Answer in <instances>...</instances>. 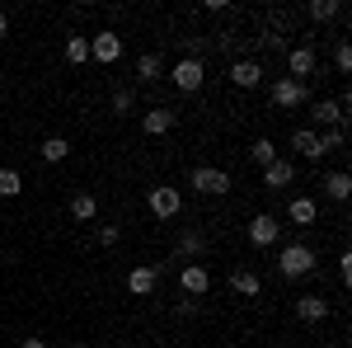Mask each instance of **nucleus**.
Instances as JSON below:
<instances>
[{"label": "nucleus", "instance_id": "f257e3e1", "mask_svg": "<svg viewBox=\"0 0 352 348\" xmlns=\"http://www.w3.org/2000/svg\"><path fill=\"white\" fill-rule=\"evenodd\" d=\"M315 264H320V259H315V249H310V245H287V249L277 254V273H282L287 283L310 278V273H315Z\"/></svg>", "mask_w": 352, "mask_h": 348}, {"label": "nucleus", "instance_id": "f03ea898", "mask_svg": "<svg viewBox=\"0 0 352 348\" xmlns=\"http://www.w3.org/2000/svg\"><path fill=\"white\" fill-rule=\"evenodd\" d=\"M146 207H151V216L155 221H174V216L184 212V193L169 184H155L151 193H146Z\"/></svg>", "mask_w": 352, "mask_h": 348}, {"label": "nucleus", "instance_id": "7ed1b4c3", "mask_svg": "<svg viewBox=\"0 0 352 348\" xmlns=\"http://www.w3.org/2000/svg\"><path fill=\"white\" fill-rule=\"evenodd\" d=\"M174 90H184V94H192V90H202V81H207V66H202V57H184V61H174Z\"/></svg>", "mask_w": 352, "mask_h": 348}, {"label": "nucleus", "instance_id": "20e7f679", "mask_svg": "<svg viewBox=\"0 0 352 348\" xmlns=\"http://www.w3.org/2000/svg\"><path fill=\"white\" fill-rule=\"evenodd\" d=\"M188 184L197 188V193H207V198H221V193H230V174L217 170V165H197Z\"/></svg>", "mask_w": 352, "mask_h": 348}, {"label": "nucleus", "instance_id": "39448f33", "mask_svg": "<svg viewBox=\"0 0 352 348\" xmlns=\"http://www.w3.org/2000/svg\"><path fill=\"white\" fill-rule=\"evenodd\" d=\"M122 57V38L113 33V28H99L94 38H89V61H99V66H113Z\"/></svg>", "mask_w": 352, "mask_h": 348}, {"label": "nucleus", "instance_id": "423d86ee", "mask_svg": "<svg viewBox=\"0 0 352 348\" xmlns=\"http://www.w3.org/2000/svg\"><path fill=\"white\" fill-rule=\"evenodd\" d=\"M277 236H282V221L268 212H258L254 221H249V245L254 249H268V245H277Z\"/></svg>", "mask_w": 352, "mask_h": 348}, {"label": "nucleus", "instance_id": "0eeeda50", "mask_svg": "<svg viewBox=\"0 0 352 348\" xmlns=\"http://www.w3.org/2000/svg\"><path fill=\"white\" fill-rule=\"evenodd\" d=\"M305 99H310V94H305V85H300V81H292V76L272 81V104H277V108H287V113H292V108H300Z\"/></svg>", "mask_w": 352, "mask_h": 348}, {"label": "nucleus", "instance_id": "6e6552de", "mask_svg": "<svg viewBox=\"0 0 352 348\" xmlns=\"http://www.w3.org/2000/svg\"><path fill=\"white\" fill-rule=\"evenodd\" d=\"M315 66H320V57H315V48H292V52H287V76H292V81H310V76H315Z\"/></svg>", "mask_w": 352, "mask_h": 348}, {"label": "nucleus", "instance_id": "1a4fd4ad", "mask_svg": "<svg viewBox=\"0 0 352 348\" xmlns=\"http://www.w3.org/2000/svg\"><path fill=\"white\" fill-rule=\"evenodd\" d=\"M310 118H315L320 127H348V108L338 104V99H315V104H310Z\"/></svg>", "mask_w": 352, "mask_h": 348}, {"label": "nucleus", "instance_id": "9d476101", "mask_svg": "<svg viewBox=\"0 0 352 348\" xmlns=\"http://www.w3.org/2000/svg\"><path fill=\"white\" fill-rule=\"evenodd\" d=\"M230 85H235V90H258V85H263V66H258L254 57H240V61L230 66Z\"/></svg>", "mask_w": 352, "mask_h": 348}, {"label": "nucleus", "instance_id": "9b49d317", "mask_svg": "<svg viewBox=\"0 0 352 348\" xmlns=\"http://www.w3.org/2000/svg\"><path fill=\"white\" fill-rule=\"evenodd\" d=\"M287 221H292V226H315V221H320V203L305 198V193H296V198L287 203Z\"/></svg>", "mask_w": 352, "mask_h": 348}, {"label": "nucleus", "instance_id": "f8f14e48", "mask_svg": "<svg viewBox=\"0 0 352 348\" xmlns=\"http://www.w3.org/2000/svg\"><path fill=\"white\" fill-rule=\"evenodd\" d=\"M155 283H160V268H155V264H136L132 273H127V292H132V296H151V292H155Z\"/></svg>", "mask_w": 352, "mask_h": 348}, {"label": "nucleus", "instance_id": "ddd939ff", "mask_svg": "<svg viewBox=\"0 0 352 348\" xmlns=\"http://www.w3.org/2000/svg\"><path fill=\"white\" fill-rule=\"evenodd\" d=\"M292 184H296V161L277 156V161L263 170V188H292Z\"/></svg>", "mask_w": 352, "mask_h": 348}, {"label": "nucleus", "instance_id": "4468645a", "mask_svg": "<svg viewBox=\"0 0 352 348\" xmlns=\"http://www.w3.org/2000/svg\"><path fill=\"white\" fill-rule=\"evenodd\" d=\"M174 123H179V113H174V108H151V113H141V132H151V136L174 132Z\"/></svg>", "mask_w": 352, "mask_h": 348}, {"label": "nucleus", "instance_id": "2eb2a0df", "mask_svg": "<svg viewBox=\"0 0 352 348\" xmlns=\"http://www.w3.org/2000/svg\"><path fill=\"white\" fill-rule=\"evenodd\" d=\"M296 316H300L305 325H320V320L329 316V301H324L320 292H305V296H296Z\"/></svg>", "mask_w": 352, "mask_h": 348}, {"label": "nucleus", "instance_id": "dca6fc26", "mask_svg": "<svg viewBox=\"0 0 352 348\" xmlns=\"http://www.w3.org/2000/svg\"><path fill=\"white\" fill-rule=\"evenodd\" d=\"M179 283H184V292H188V296H202L207 287H212V273H207L202 264H184V268H179Z\"/></svg>", "mask_w": 352, "mask_h": 348}, {"label": "nucleus", "instance_id": "f3484780", "mask_svg": "<svg viewBox=\"0 0 352 348\" xmlns=\"http://www.w3.org/2000/svg\"><path fill=\"white\" fill-rule=\"evenodd\" d=\"M292 151H296L300 161H324V156H320V132H315V127L292 132Z\"/></svg>", "mask_w": 352, "mask_h": 348}, {"label": "nucleus", "instance_id": "a211bd4d", "mask_svg": "<svg viewBox=\"0 0 352 348\" xmlns=\"http://www.w3.org/2000/svg\"><path fill=\"white\" fill-rule=\"evenodd\" d=\"M164 76V57L160 52H141L136 57V81L141 85H155Z\"/></svg>", "mask_w": 352, "mask_h": 348}, {"label": "nucleus", "instance_id": "6ab92c4d", "mask_svg": "<svg viewBox=\"0 0 352 348\" xmlns=\"http://www.w3.org/2000/svg\"><path fill=\"white\" fill-rule=\"evenodd\" d=\"M230 287H235L240 296H258L263 292V278H258L254 268H235V273H230Z\"/></svg>", "mask_w": 352, "mask_h": 348}, {"label": "nucleus", "instance_id": "aec40b11", "mask_svg": "<svg viewBox=\"0 0 352 348\" xmlns=\"http://www.w3.org/2000/svg\"><path fill=\"white\" fill-rule=\"evenodd\" d=\"M202 249H207V236H202V231H184V236H179V254H184L188 264L202 259Z\"/></svg>", "mask_w": 352, "mask_h": 348}, {"label": "nucleus", "instance_id": "412c9836", "mask_svg": "<svg viewBox=\"0 0 352 348\" xmlns=\"http://www.w3.org/2000/svg\"><path fill=\"white\" fill-rule=\"evenodd\" d=\"M71 216H76V221H94V216H99V198H94V193H76V198H71Z\"/></svg>", "mask_w": 352, "mask_h": 348}, {"label": "nucleus", "instance_id": "4be33fe9", "mask_svg": "<svg viewBox=\"0 0 352 348\" xmlns=\"http://www.w3.org/2000/svg\"><path fill=\"white\" fill-rule=\"evenodd\" d=\"M305 14H310L315 24H329V19H338V14H343V5H338V0H310V5H305Z\"/></svg>", "mask_w": 352, "mask_h": 348}, {"label": "nucleus", "instance_id": "5701e85b", "mask_svg": "<svg viewBox=\"0 0 352 348\" xmlns=\"http://www.w3.org/2000/svg\"><path fill=\"white\" fill-rule=\"evenodd\" d=\"M320 188H324V193L333 198V203H348V193H352V179L343 174V170H333V174H329V179H324Z\"/></svg>", "mask_w": 352, "mask_h": 348}, {"label": "nucleus", "instance_id": "b1692460", "mask_svg": "<svg viewBox=\"0 0 352 348\" xmlns=\"http://www.w3.org/2000/svg\"><path fill=\"white\" fill-rule=\"evenodd\" d=\"M38 156H43L47 165H61L66 156H71V146H66V136H47V141L38 146Z\"/></svg>", "mask_w": 352, "mask_h": 348}, {"label": "nucleus", "instance_id": "393cba45", "mask_svg": "<svg viewBox=\"0 0 352 348\" xmlns=\"http://www.w3.org/2000/svg\"><path fill=\"white\" fill-rule=\"evenodd\" d=\"M66 61H71V66H85V61H89V38H85V33H71V38H66Z\"/></svg>", "mask_w": 352, "mask_h": 348}, {"label": "nucleus", "instance_id": "a878e982", "mask_svg": "<svg viewBox=\"0 0 352 348\" xmlns=\"http://www.w3.org/2000/svg\"><path fill=\"white\" fill-rule=\"evenodd\" d=\"M277 156H282V151H277V146H272L268 136H258V141H254V146H249V161H254V165H263V170H268V165L277 161Z\"/></svg>", "mask_w": 352, "mask_h": 348}, {"label": "nucleus", "instance_id": "bb28decb", "mask_svg": "<svg viewBox=\"0 0 352 348\" xmlns=\"http://www.w3.org/2000/svg\"><path fill=\"white\" fill-rule=\"evenodd\" d=\"M343 141H348V127H324V132H320V156L343 151Z\"/></svg>", "mask_w": 352, "mask_h": 348}, {"label": "nucleus", "instance_id": "cd10ccee", "mask_svg": "<svg viewBox=\"0 0 352 348\" xmlns=\"http://www.w3.org/2000/svg\"><path fill=\"white\" fill-rule=\"evenodd\" d=\"M19 193H24L19 170H0V198H19Z\"/></svg>", "mask_w": 352, "mask_h": 348}, {"label": "nucleus", "instance_id": "c85d7f7f", "mask_svg": "<svg viewBox=\"0 0 352 348\" xmlns=\"http://www.w3.org/2000/svg\"><path fill=\"white\" fill-rule=\"evenodd\" d=\"M333 66H338L343 76L352 71V48H348V43H338V48H333Z\"/></svg>", "mask_w": 352, "mask_h": 348}, {"label": "nucleus", "instance_id": "c756f323", "mask_svg": "<svg viewBox=\"0 0 352 348\" xmlns=\"http://www.w3.org/2000/svg\"><path fill=\"white\" fill-rule=\"evenodd\" d=\"M132 90H118V94H113V113H132Z\"/></svg>", "mask_w": 352, "mask_h": 348}, {"label": "nucleus", "instance_id": "7c9ffc66", "mask_svg": "<svg viewBox=\"0 0 352 348\" xmlns=\"http://www.w3.org/2000/svg\"><path fill=\"white\" fill-rule=\"evenodd\" d=\"M118 236H122L118 226H99V245H104V249H109V245H118Z\"/></svg>", "mask_w": 352, "mask_h": 348}, {"label": "nucleus", "instance_id": "2f4dec72", "mask_svg": "<svg viewBox=\"0 0 352 348\" xmlns=\"http://www.w3.org/2000/svg\"><path fill=\"white\" fill-rule=\"evenodd\" d=\"M338 278H343V283H352V254H348V249L338 254Z\"/></svg>", "mask_w": 352, "mask_h": 348}, {"label": "nucleus", "instance_id": "473e14b6", "mask_svg": "<svg viewBox=\"0 0 352 348\" xmlns=\"http://www.w3.org/2000/svg\"><path fill=\"white\" fill-rule=\"evenodd\" d=\"M19 348H47V339H24Z\"/></svg>", "mask_w": 352, "mask_h": 348}, {"label": "nucleus", "instance_id": "72a5a7b5", "mask_svg": "<svg viewBox=\"0 0 352 348\" xmlns=\"http://www.w3.org/2000/svg\"><path fill=\"white\" fill-rule=\"evenodd\" d=\"M5 28H10V19H5V14H0V38H5Z\"/></svg>", "mask_w": 352, "mask_h": 348}, {"label": "nucleus", "instance_id": "f704fd0d", "mask_svg": "<svg viewBox=\"0 0 352 348\" xmlns=\"http://www.w3.org/2000/svg\"><path fill=\"white\" fill-rule=\"evenodd\" d=\"M71 348H85V344H71Z\"/></svg>", "mask_w": 352, "mask_h": 348}, {"label": "nucleus", "instance_id": "c9c22d12", "mask_svg": "<svg viewBox=\"0 0 352 348\" xmlns=\"http://www.w3.org/2000/svg\"><path fill=\"white\" fill-rule=\"evenodd\" d=\"M179 348H184V344H179Z\"/></svg>", "mask_w": 352, "mask_h": 348}]
</instances>
